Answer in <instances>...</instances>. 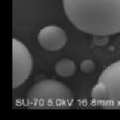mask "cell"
<instances>
[{
    "instance_id": "cell-1",
    "label": "cell",
    "mask_w": 120,
    "mask_h": 120,
    "mask_svg": "<svg viewBox=\"0 0 120 120\" xmlns=\"http://www.w3.org/2000/svg\"><path fill=\"white\" fill-rule=\"evenodd\" d=\"M70 22L81 31L95 36L120 33V0H63Z\"/></svg>"
},
{
    "instance_id": "cell-2",
    "label": "cell",
    "mask_w": 120,
    "mask_h": 120,
    "mask_svg": "<svg viewBox=\"0 0 120 120\" xmlns=\"http://www.w3.org/2000/svg\"><path fill=\"white\" fill-rule=\"evenodd\" d=\"M73 94L66 85L54 79H44L27 92L29 109H66L73 103Z\"/></svg>"
},
{
    "instance_id": "cell-3",
    "label": "cell",
    "mask_w": 120,
    "mask_h": 120,
    "mask_svg": "<svg viewBox=\"0 0 120 120\" xmlns=\"http://www.w3.org/2000/svg\"><path fill=\"white\" fill-rule=\"evenodd\" d=\"M91 100L103 109H120V60L101 72L92 88Z\"/></svg>"
},
{
    "instance_id": "cell-4",
    "label": "cell",
    "mask_w": 120,
    "mask_h": 120,
    "mask_svg": "<svg viewBox=\"0 0 120 120\" xmlns=\"http://www.w3.org/2000/svg\"><path fill=\"white\" fill-rule=\"evenodd\" d=\"M33 68V59L27 47L17 39H12V88L25 83Z\"/></svg>"
},
{
    "instance_id": "cell-5",
    "label": "cell",
    "mask_w": 120,
    "mask_h": 120,
    "mask_svg": "<svg viewBox=\"0 0 120 120\" xmlns=\"http://www.w3.org/2000/svg\"><path fill=\"white\" fill-rule=\"evenodd\" d=\"M68 36L65 30L57 26H48L40 30L38 42L47 51H58L67 44Z\"/></svg>"
},
{
    "instance_id": "cell-6",
    "label": "cell",
    "mask_w": 120,
    "mask_h": 120,
    "mask_svg": "<svg viewBox=\"0 0 120 120\" xmlns=\"http://www.w3.org/2000/svg\"><path fill=\"white\" fill-rule=\"evenodd\" d=\"M55 72L60 77H71L76 72V64L72 59L62 58L58 60L55 64Z\"/></svg>"
},
{
    "instance_id": "cell-7",
    "label": "cell",
    "mask_w": 120,
    "mask_h": 120,
    "mask_svg": "<svg viewBox=\"0 0 120 120\" xmlns=\"http://www.w3.org/2000/svg\"><path fill=\"white\" fill-rule=\"evenodd\" d=\"M80 68L83 72L86 73H90L95 69V63L92 60H84L81 63Z\"/></svg>"
}]
</instances>
